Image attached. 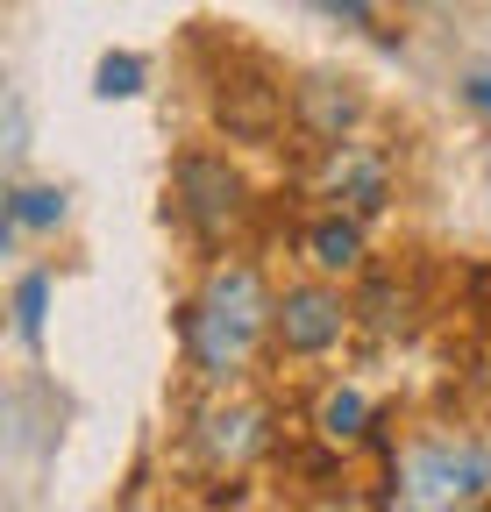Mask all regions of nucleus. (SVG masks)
<instances>
[{
  "mask_svg": "<svg viewBox=\"0 0 491 512\" xmlns=\"http://www.w3.org/2000/svg\"><path fill=\"white\" fill-rule=\"evenodd\" d=\"M242 200H250V185H242V171L228 157H207V150L178 157V207H186V221L207 242H221L242 221Z\"/></svg>",
  "mask_w": 491,
  "mask_h": 512,
  "instance_id": "3",
  "label": "nucleus"
},
{
  "mask_svg": "<svg viewBox=\"0 0 491 512\" xmlns=\"http://www.w3.org/2000/svg\"><path fill=\"white\" fill-rule=\"evenodd\" d=\"M257 448H264V413L257 406H214V413H200V456L214 470H242Z\"/></svg>",
  "mask_w": 491,
  "mask_h": 512,
  "instance_id": "8",
  "label": "nucleus"
},
{
  "mask_svg": "<svg viewBox=\"0 0 491 512\" xmlns=\"http://www.w3.org/2000/svg\"><path fill=\"white\" fill-rule=\"evenodd\" d=\"M321 185H328V200H342L349 214H378V207H385V192H392L385 164H378L371 150H356V143H335Z\"/></svg>",
  "mask_w": 491,
  "mask_h": 512,
  "instance_id": "7",
  "label": "nucleus"
},
{
  "mask_svg": "<svg viewBox=\"0 0 491 512\" xmlns=\"http://www.w3.org/2000/svg\"><path fill=\"white\" fill-rule=\"evenodd\" d=\"M328 8H335V15H349L356 29H371V0H328Z\"/></svg>",
  "mask_w": 491,
  "mask_h": 512,
  "instance_id": "16",
  "label": "nucleus"
},
{
  "mask_svg": "<svg viewBox=\"0 0 491 512\" xmlns=\"http://www.w3.org/2000/svg\"><path fill=\"white\" fill-rule=\"evenodd\" d=\"M143 72H150V64H143L136 50H107L100 72H93V93H100V100H136V93H143Z\"/></svg>",
  "mask_w": 491,
  "mask_h": 512,
  "instance_id": "12",
  "label": "nucleus"
},
{
  "mask_svg": "<svg viewBox=\"0 0 491 512\" xmlns=\"http://www.w3.org/2000/svg\"><path fill=\"white\" fill-rule=\"evenodd\" d=\"M65 185H15L8 192V242L22 235V228H36V235H50L57 221H65Z\"/></svg>",
  "mask_w": 491,
  "mask_h": 512,
  "instance_id": "10",
  "label": "nucleus"
},
{
  "mask_svg": "<svg viewBox=\"0 0 491 512\" xmlns=\"http://www.w3.org/2000/svg\"><path fill=\"white\" fill-rule=\"evenodd\" d=\"M371 434V399L363 392H328V406H321V441H363Z\"/></svg>",
  "mask_w": 491,
  "mask_h": 512,
  "instance_id": "11",
  "label": "nucleus"
},
{
  "mask_svg": "<svg viewBox=\"0 0 491 512\" xmlns=\"http://www.w3.org/2000/svg\"><path fill=\"white\" fill-rule=\"evenodd\" d=\"M214 121L228 128V136H242V143H271V136H278V121H285V93H278L264 72L221 79V93H214Z\"/></svg>",
  "mask_w": 491,
  "mask_h": 512,
  "instance_id": "6",
  "label": "nucleus"
},
{
  "mask_svg": "<svg viewBox=\"0 0 491 512\" xmlns=\"http://www.w3.org/2000/svg\"><path fill=\"white\" fill-rule=\"evenodd\" d=\"M264 328H271V299H264V278L250 264H221L207 278V292L186 306V349L207 377H235Z\"/></svg>",
  "mask_w": 491,
  "mask_h": 512,
  "instance_id": "1",
  "label": "nucleus"
},
{
  "mask_svg": "<svg viewBox=\"0 0 491 512\" xmlns=\"http://www.w3.org/2000/svg\"><path fill=\"white\" fill-rule=\"evenodd\" d=\"M29 150V114H22V100L8 93V157H22Z\"/></svg>",
  "mask_w": 491,
  "mask_h": 512,
  "instance_id": "14",
  "label": "nucleus"
},
{
  "mask_svg": "<svg viewBox=\"0 0 491 512\" xmlns=\"http://www.w3.org/2000/svg\"><path fill=\"white\" fill-rule=\"evenodd\" d=\"M399 491L413 505H477L491 498V456L477 441H420L399 463Z\"/></svg>",
  "mask_w": 491,
  "mask_h": 512,
  "instance_id": "2",
  "label": "nucleus"
},
{
  "mask_svg": "<svg viewBox=\"0 0 491 512\" xmlns=\"http://www.w3.org/2000/svg\"><path fill=\"white\" fill-rule=\"evenodd\" d=\"M292 121L306 128V136H321V143H349V136H356V121H363V93H356V79H335V72L299 79V86H292Z\"/></svg>",
  "mask_w": 491,
  "mask_h": 512,
  "instance_id": "5",
  "label": "nucleus"
},
{
  "mask_svg": "<svg viewBox=\"0 0 491 512\" xmlns=\"http://www.w3.org/2000/svg\"><path fill=\"white\" fill-rule=\"evenodd\" d=\"M342 320H349V306H342L328 285H299V292H285V299L271 306V335H278L292 356H321V349L342 342Z\"/></svg>",
  "mask_w": 491,
  "mask_h": 512,
  "instance_id": "4",
  "label": "nucleus"
},
{
  "mask_svg": "<svg viewBox=\"0 0 491 512\" xmlns=\"http://www.w3.org/2000/svg\"><path fill=\"white\" fill-rule=\"evenodd\" d=\"M306 264H321V271H363V228L356 214H328L306 228Z\"/></svg>",
  "mask_w": 491,
  "mask_h": 512,
  "instance_id": "9",
  "label": "nucleus"
},
{
  "mask_svg": "<svg viewBox=\"0 0 491 512\" xmlns=\"http://www.w3.org/2000/svg\"><path fill=\"white\" fill-rule=\"evenodd\" d=\"M463 93H470V100H477V107H484V114H491V79H484V72H477V79H470V86H463Z\"/></svg>",
  "mask_w": 491,
  "mask_h": 512,
  "instance_id": "17",
  "label": "nucleus"
},
{
  "mask_svg": "<svg viewBox=\"0 0 491 512\" xmlns=\"http://www.w3.org/2000/svg\"><path fill=\"white\" fill-rule=\"evenodd\" d=\"M470 306L491 320V264H477V271H470Z\"/></svg>",
  "mask_w": 491,
  "mask_h": 512,
  "instance_id": "15",
  "label": "nucleus"
},
{
  "mask_svg": "<svg viewBox=\"0 0 491 512\" xmlns=\"http://www.w3.org/2000/svg\"><path fill=\"white\" fill-rule=\"evenodd\" d=\"M43 313H50V278L43 271H29L22 285H15V335L36 349L43 342Z\"/></svg>",
  "mask_w": 491,
  "mask_h": 512,
  "instance_id": "13",
  "label": "nucleus"
}]
</instances>
